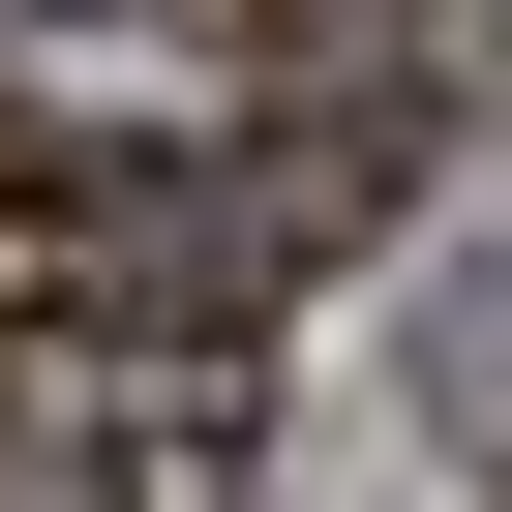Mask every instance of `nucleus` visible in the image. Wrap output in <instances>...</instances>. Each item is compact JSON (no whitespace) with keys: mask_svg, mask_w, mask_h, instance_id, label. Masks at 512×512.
I'll return each mask as SVG.
<instances>
[{"mask_svg":"<svg viewBox=\"0 0 512 512\" xmlns=\"http://www.w3.org/2000/svg\"><path fill=\"white\" fill-rule=\"evenodd\" d=\"M392 31H422V0H241V61H272V91H302V61H392Z\"/></svg>","mask_w":512,"mask_h":512,"instance_id":"obj_1","label":"nucleus"}]
</instances>
